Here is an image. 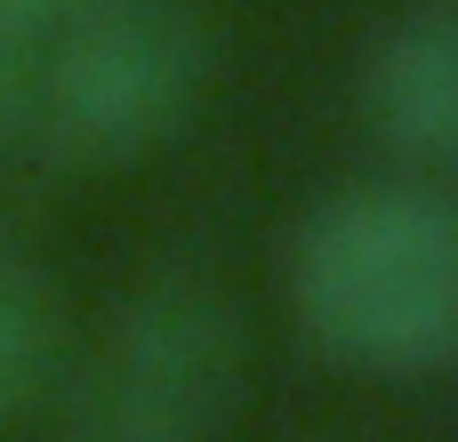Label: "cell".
<instances>
[{
    "instance_id": "3",
    "label": "cell",
    "mask_w": 458,
    "mask_h": 442,
    "mask_svg": "<svg viewBox=\"0 0 458 442\" xmlns=\"http://www.w3.org/2000/svg\"><path fill=\"white\" fill-rule=\"evenodd\" d=\"M209 89V40L169 0H97L40 81V137L81 169L169 145Z\"/></svg>"
},
{
    "instance_id": "1",
    "label": "cell",
    "mask_w": 458,
    "mask_h": 442,
    "mask_svg": "<svg viewBox=\"0 0 458 442\" xmlns=\"http://www.w3.org/2000/svg\"><path fill=\"white\" fill-rule=\"evenodd\" d=\"M290 298L306 338L346 370H458V201L427 185L330 193L290 242Z\"/></svg>"
},
{
    "instance_id": "7",
    "label": "cell",
    "mask_w": 458,
    "mask_h": 442,
    "mask_svg": "<svg viewBox=\"0 0 458 442\" xmlns=\"http://www.w3.org/2000/svg\"><path fill=\"white\" fill-rule=\"evenodd\" d=\"M8 97H16V40H0V121H8Z\"/></svg>"
},
{
    "instance_id": "4",
    "label": "cell",
    "mask_w": 458,
    "mask_h": 442,
    "mask_svg": "<svg viewBox=\"0 0 458 442\" xmlns=\"http://www.w3.org/2000/svg\"><path fill=\"white\" fill-rule=\"evenodd\" d=\"M362 113L370 129L427 169H458V8L419 0L378 24L362 56Z\"/></svg>"
},
{
    "instance_id": "8",
    "label": "cell",
    "mask_w": 458,
    "mask_h": 442,
    "mask_svg": "<svg viewBox=\"0 0 458 442\" xmlns=\"http://www.w3.org/2000/svg\"><path fill=\"white\" fill-rule=\"evenodd\" d=\"M32 8H48V0H32Z\"/></svg>"
},
{
    "instance_id": "5",
    "label": "cell",
    "mask_w": 458,
    "mask_h": 442,
    "mask_svg": "<svg viewBox=\"0 0 458 442\" xmlns=\"http://www.w3.org/2000/svg\"><path fill=\"white\" fill-rule=\"evenodd\" d=\"M48 354H56V306H48V282L0 250V427L40 395L48 378Z\"/></svg>"
},
{
    "instance_id": "6",
    "label": "cell",
    "mask_w": 458,
    "mask_h": 442,
    "mask_svg": "<svg viewBox=\"0 0 458 442\" xmlns=\"http://www.w3.org/2000/svg\"><path fill=\"white\" fill-rule=\"evenodd\" d=\"M40 8L32 0H0V40H24V24H32Z\"/></svg>"
},
{
    "instance_id": "2",
    "label": "cell",
    "mask_w": 458,
    "mask_h": 442,
    "mask_svg": "<svg viewBox=\"0 0 458 442\" xmlns=\"http://www.w3.org/2000/svg\"><path fill=\"white\" fill-rule=\"evenodd\" d=\"M242 314L201 282L137 290L72 378V442H209L242 403Z\"/></svg>"
}]
</instances>
